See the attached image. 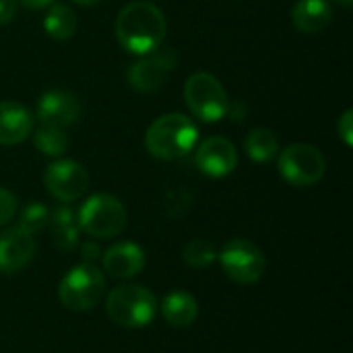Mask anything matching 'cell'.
<instances>
[{
	"label": "cell",
	"mask_w": 353,
	"mask_h": 353,
	"mask_svg": "<svg viewBox=\"0 0 353 353\" xmlns=\"http://www.w3.org/2000/svg\"><path fill=\"white\" fill-rule=\"evenodd\" d=\"M118 43L134 56H145L159 50L165 41L168 21L159 6L149 0L128 2L116 19Z\"/></svg>",
	"instance_id": "obj_1"
},
{
	"label": "cell",
	"mask_w": 353,
	"mask_h": 353,
	"mask_svg": "<svg viewBox=\"0 0 353 353\" xmlns=\"http://www.w3.org/2000/svg\"><path fill=\"white\" fill-rule=\"evenodd\" d=\"M199 143L196 124L184 114H163L145 132V149L159 161L186 157Z\"/></svg>",
	"instance_id": "obj_2"
},
{
	"label": "cell",
	"mask_w": 353,
	"mask_h": 353,
	"mask_svg": "<svg viewBox=\"0 0 353 353\" xmlns=\"http://www.w3.org/2000/svg\"><path fill=\"white\" fill-rule=\"evenodd\" d=\"M157 298L145 285H120L108 294L105 312L112 323L124 329L149 327L157 314Z\"/></svg>",
	"instance_id": "obj_3"
},
{
	"label": "cell",
	"mask_w": 353,
	"mask_h": 353,
	"mask_svg": "<svg viewBox=\"0 0 353 353\" xmlns=\"http://www.w3.org/2000/svg\"><path fill=\"white\" fill-rule=\"evenodd\" d=\"M77 221L81 232H85L87 236L95 240H110L124 232L126 209L116 196L97 192L81 205Z\"/></svg>",
	"instance_id": "obj_4"
},
{
	"label": "cell",
	"mask_w": 353,
	"mask_h": 353,
	"mask_svg": "<svg viewBox=\"0 0 353 353\" xmlns=\"http://www.w3.org/2000/svg\"><path fill=\"white\" fill-rule=\"evenodd\" d=\"M105 294V277L93 263H81L72 267L58 285V298L64 308L72 312H85L99 304Z\"/></svg>",
	"instance_id": "obj_5"
},
{
	"label": "cell",
	"mask_w": 353,
	"mask_h": 353,
	"mask_svg": "<svg viewBox=\"0 0 353 353\" xmlns=\"http://www.w3.org/2000/svg\"><path fill=\"white\" fill-rule=\"evenodd\" d=\"M184 101L192 116L203 122H219L228 116L230 97L217 77L194 72L184 83Z\"/></svg>",
	"instance_id": "obj_6"
},
{
	"label": "cell",
	"mask_w": 353,
	"mask_h": 353,
	"mask_svg": "<svg viewBox=\"0 0 353 353\" xmlns=\"http://www.w3.org/2000/svg\"><path fill=\"white\" fill-rule=\"evenodd\" d=\"M277 168L288 184L304 188L314 186L323 180L327 161L316 147L308 143H294L279 153Z\"/></svg>",
	"instance_id": "obj_7"
},
{
	"label": "cell",
	"mask_w": 353,
	"mask_h": 353,
	"mask_svg": "<svg viewBox=\"0 0 353 353\" xmlns=\"http://www.w3.org/2000/svg\"><path fill=\"white\" fill-rule=\"evenodd\" d=\"M217 259L221 263L223 273L232 281L242 283V285L261 281V277L265 275V269H267V259H265L263 250L246 238L230 240L221 248Z\"/></svg>",
	"instance_id": "obj_8"
},
{
	"label": "cell",
	"mask_w": 353,
	"mask_h": 353,
	"mask_svg": "<svg viewBox=\"0 0 353 353\" xmlns=\"http://www.w3.org/2000/svg\"><path fill=\"white\" fill-rule=\"evenodd\" d=\"M43 186L62 205L74 203L87 192L89 174L74 159H56L43 172Z\"/></svg>",
	"instance_id": "obj_9"
},
{
	"label": "cell",
	"mask_w": 353,
	"mask_h": 353,
	"mask_svg": "<svg viewBox=\"0 0 353 353\" xmlns=\"http://www.w3.org/2000/svg\"><path fill=\"white\" fill-rule=\"evenodd\" d=\"M176 62H178V54L176 50L170 48L165 50L159 48L151 54H145L130 64L126 72L128 85L139 93H153L163 85L165 77L176 68Z\"/></svg>",
	"instance_id": "obj_10"
},
{
	"label": "cell",
	"mask_w": 353,
	"mask_h": 353,
	"mask_svg": "<svg viewBox=\"0 0 353 353\" xmlns=\"http://www.w3.org/2000/svg\"><path fill=\"white\" fill-rule=\"evenodd\" d=\"M194 163L199 172L209 178H225L238 165V151L230 139L209 137L196 147Z\"/></svg>",
	"instance_id": "obj_11"
},
{
	"label": "cell",
	"mask_w": 353,
	"mask_h": 353,
	"mask_svg": "<svg viewBox=\"0 0 353 353\" xmlns=\"http://www.w3.org/2000/svg\"><path fill=\"white\" fill-rule=\"evenodd\" d=\"M35 256V240L19 225L6 228L0 234V273L17 275Z\"/></svg>",
	"instance_id": "obj_12"
},
{
	"label": "cell",
	"mask_w": 353,
	"mask_h": 353,
	"mask_svg": "<svg viewBox=\"0 0 353 353\" xmlns=\"http://www.w3.org/2000/svg\"><path fill=\"white\" fill-rule=\"evenodd\" d=\"M41 124H52V126H60L66 128L70 124H74L81 116V103L79 99L62 89H52L46 91L39 99H37V108L33 114Z\"/></svg>",
	"instance_id": "obj_13"
},
{
	"label": "cell",
	"mask_w": 353,
	"mask_h": 353,
	"mask_svg": "<svg viewBox=\"0 0 353 353\" xmlns=\"http://www.w3.org/2000/svg\"><path fill=\"white\" fill-rule=\"evenodd\" d=\"M147 265L145 250L134 242H118L101 252V269L114 279H132Z\"/></svg>",
	"instance_id": "obj_14"
},
{
	"label": "cell",
	"mask_w": 353,
	"mask_h": 353,
	"mask_svg": "<svg viewBox=\"0 0 353 353\" xmlns=\"http://www.w3.org/2000/svg\"><path fill=\"white\" fill-rule=\"evenodd\" d=\"M35 116L17 101H0V145L14 147L31 137Z\"/></svg>",
	"instance_id": "obj_15"
},
{
	"label": "cell",
	"mask_w": 353,
	"mask_h": 353,
	"mask_svg": "<svg viewBox=\"0 0 353 353\" xmlns=\"http://www.w3.org/2000/svg\"><path fill=\"white\" fill-rule=\"evenodd\" d=\"M333 21L331 0H298L292 8V23L300 33L314 35Z\"/></svg>",
	"instance_id": "obj_16"
},
{
	"label": "cell",
	"mask_w": 353,
	"mask_h": 353,
	"mask_svg": "<svg viewBox=\"0 0 353 353\" xmlns=\"http://www.w3.org/2000/svg\"><path fill=\"white\" fill-rule=\"evenodd\" d=\"M52 242L60 250H72L79 244L81 228L77 221V213L68 205H60L54 211H50V221H48Z\"/></svg>",
	"instance_id": "obj_17"
},
{
	"label": "cell",
	"mask_w": 353,
	"mask_h": 353,
	"mask_svg": "<svg viewBox=\"0 0 353 353\" xmlns=\"http://www.w3.org/2000/svg\"><path fill=\"white\" fill-rule=\"evenodd\" d=\"M159 308H161V314H163L165 323H170L172 327H178V329L190 327L199 316V304H196L194 296L184 292V290L170 292L161 300Z\"/></svg>",
	"instance_id": "obj_18"
},
{
	"label": "cell",
	"mask_w": 353,
	"mask_h": 353,
	"mask_svg": "<svg viewBox=\"0 0 353 353\" xmlns=\"http://www.w3.org/2000/svg\"><path fill=\"white\" fill-rule=\"evenodd\" d=\"M244 149L254 163H269L279 155V139L269 128H254L248 132Z\"/></svg>",
	"instance_id": "obj_19"
},
{
	"label": "cell",
	"mask_w": 353,
	"mask_h": 353,
	"mask_svg": "<svg viewBox=\"0 0 353 353\" xmlns=\"http://www.w3.org/2000/svg\"><path fill=\"white\" fill-rule=\"evenodd\" d=\"M43 31L58 41L70 39L77 31V14L66 4H52L48 14L43 17Z\"/></svg>",
	"instance_id": "obj_20"
},
{
	"label": "cell",
	"mask_w": 353,
	"mask_h": 353,
	"mask_svg": "<svg viewBox=\"0 0 353 353\" xmlns=\"http://www.w3.org/2000/svg\"><path fill=\"white\" fill-rule=\"evenodd\" d=\"M33 145L35 149L46 157H60L68 151L70 139L60 126L41 124L39 128H33Z\"/></svg>",
	"instance_id": "obj_21"
},
{
	"label": "cell",
	"mask_w": 353,
	"mask_h": 353,
	"mask_svg": "<svg viewBox=\"0 0 353 353\" xmlns=\"http://www.w3.org/2000/svg\"><path fill=\"white\" fill-rule=\"evenodd\" d=\"M215 259H217V254H215V248L209 240L196 238L184 246V263L190 269H207L213 265Z\"/></svg>",
	"instance_id": "obj_22"
},
{
	"label": "cell",
	"mask_w": 353,
	"mask_h": 353,
	"mask_svg": "<svg viewBox=\"0 0 353 353\" xmlns=\"http://www.w3.org/2000/svg\"><path fill=\"white\" fill-rule=\"evenodd\" d=\"M48 221H50V209L43 203H29L19 215V228L31 236L48 228Z\"/></svg>",
	"instance_id": "obj_23"
},
{
	"label": "cell",
	"mask_w": 353,
	"mask_h": 353,
	"mask_svg": "<svg viewBox=\"0 0 353 353\" xmlns=\"http://www.w3.org/2000/svg\"><path fill=\"white\" fill-rule=\"evenodd\" d=\"M17 196L6 190V188H0V225H6L10 223V219L17 215Z\"/></svg>",
	"instance_id": "obj_24"
},
{
	"label": "cell",
	"mask_w": 353,
	"mask_h": 353,
	"mask_svg": "<svg viewBox=\"0 0 353 353\" xmlns=\"http://www.w3.org/2000/svg\"><path fill=\"white\" fill-rule=\"evenodd\" d=\"M337 134L343 141L345 147L353 145V110H345L341 118L337 120Z\"/></svg>",
	"instance_id": "obj_25"
},
{
	"label": "cell",
	"mask_w": 353,
	"mask_h": 353,
	"mask_svg": "<svg viewBox=\"0 0 353 353\" xmlns=\"http://www.w3.org/2000/svg\"><path fill=\"white\" fill-rule=\"evenodd\" d=\"M17 10H19L17 0H0V27L12 23L17 17Z\"/></svg>",
	"instance_id": "obj_26"
},
{
	"label": "cell",
	"mask_w": 353,
	"mask_h": 353,
	"mask_svg": "<svg viewBox=\"0 0 353 353\" xmlns=\"http://www.w3.org/2000/svg\"><path fill=\"white\" fill-rule=\"evenodd\" d=\"M81 256L85 263H95L97 259H101V248L95 240H87L81 244Z\"/></svg>",
	"instance_id": "obj_27"
},
{
	"label": "cell",
	"mask_w": 353,
	"mask_h": 353,
	"mask_svg": "<svg viewBox=\"0 0 353 353\" xmlns=\"http://www.w3.org/2000/svg\"><path fill=\"white\" fill-rule=\"evenodd\" d=\"M19 4L27 6V8H33V10H39V8H48L52 6L56 0H17Z\"/></svg>",
	"instance_id": "obj_28"
},
{
	"label": "cell",
	"mask_w": 353,
	"mask_h": 353,
	"mask_svg": "<svg viewBox=\"0 0 353 353\" xmlns=\"http://www.w3.org/2000/svg\"><path fill=\"white\" fill-rule=\"evenodd\" d=\"M72 4H79V6H95L99 0H70Z\"/></svg>",
	"instance_id": "obj_29"
},
{
	"label": "cell",
	"mask_w": 353,
	"mask_h": 353,
	"mask_svg": "<svg viewBox=\"0 0 353 353\" xmlns=\"http://www.w3.org/2000/svg\"><path fill=\"white\" fill-rule=\"evenodd\" d=\"M333 2H337L339 6H352L353 0H333Z\"/></svg>",
	"instance_id": "obj_30"
}]
</instances>
